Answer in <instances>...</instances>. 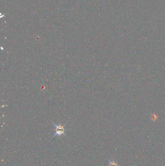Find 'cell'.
<instances>
[{
  "instance_id": "cell-1",
  "label": "cell",
  "mask_w": 165,
  "mask_h": 166,
  "mask_svg": "<svg viewBox=\"0 0 165 166\" xmlns=\"http://www.w3.org/2000/svg\"><path fill=\"white\" fill-rule=\"evenodd\" d=\"M53 123L54 125V126L56 127V133L53 136L52 139L54 138L55 136H61L62 135H64V136L67 137V135H65V127L67 125V124H65L64 125H63L60 123L58 125H56L55 123H54L53 122Z\"/></svg>"
},
{
  "instance_id": "cell-2",
  "label": "cell",
  "mask_w": 165,
  "mask_h": 166,
  "mask_svg": "<svg viewBox=\"0 0 165 166\" xmlns=\"http://www.w3.org/2000/svg\"><path fill=\"white\" fill-rule=\"evenodd\" d=\"M106 159L108 160V162H109V163H110V166H118V165L117 162L115 161L114 160H113V161H111L108 158H106Z\"/></svg>"
}]
</instances>
